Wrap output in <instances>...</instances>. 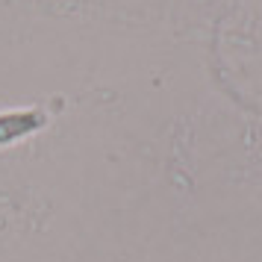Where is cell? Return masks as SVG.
<instances>
[{
	"label": "cell",
	"mask_w": 262,
	"mask_h": 262,
	"mask_svg": "<svg viewBox=\"0 0 262 262\" xmlns=\"http://www.w3.org/2000/svg\"><path fill=\"white\" fill-rule=\"evenodd\" d=\"M41 118L33 115V112H18V115H0V144L12 142L18 136H27V133L38 130Z\"/></svg>",
	"instance_id": "1"
}]
</instances>
